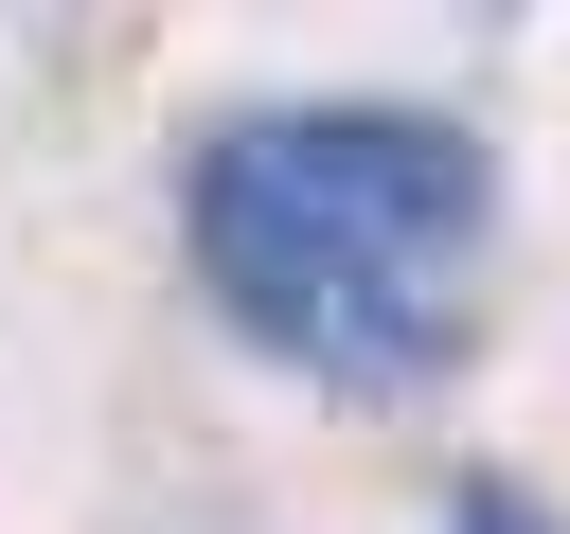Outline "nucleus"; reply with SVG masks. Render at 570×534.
Here are the masks:
<instances>
[{
    "label": "nucleus",
    "mask_w": 570,
    "mask_h": 534,
    "mask_svg": "<svg viewBox=\"0 0 570 534\" xmlns=\"http://www.w3.org/2000/svg\"><path fill=\"white\" fill-rule=\"evenodd\" d=\"M445 534H552V516H534V498H517V481H481V498H463V516H445Z\"/></svg>",
    "instance_id": "2"
},
{
    "label": "nucleus",
    "mask_w": 570,
    "mask_h": 534,
    "mask_svg": "<svg viewBox=\"0 0 570 534\" xmlns=\"http://www.w3.org/2000/svg\"><path fill=\"white\" fill-rule=\"evenodd\" d=\"M178 231H196V285L232 303V338H267L285 374L428 392L481 338L499 178L445 107H249L196 142Z\"/></svg>",
    "instance_id": "1"
}]
</instances>
